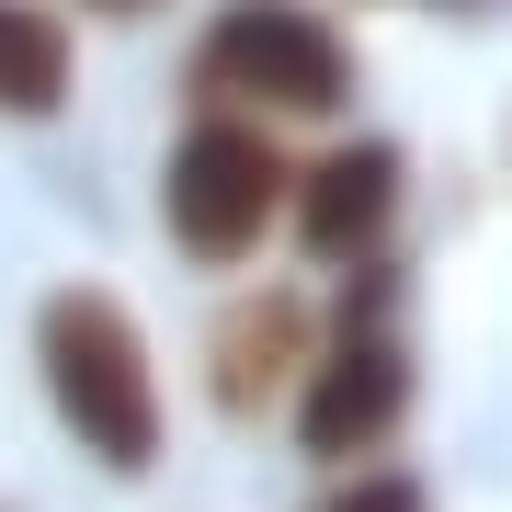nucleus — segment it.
Returning <instances> with one entry per match:
<instances>
[{"label":"nucleus","instance_id":"nucleus-1","mask_svg":"<svg viewBox=\"0 0 512 512\" xmlns=\"http://www.w3.org/2000/svg\"><path fill=\"white\" fill-rule=\"evenodd\" d=\"M35 365H46L57 421H69L103 467H160V376H148L137 319L114 308L103 285H69V296L35 308Z\"/></svg>","mask_w":512,"mask_h":512},{"label":"nucleus","instance_id":"nucleus-2","mask_svg":"<svg viewBox=\"0 0 512 512\" xmlns=\"http://www.w3.org/2000/svg\"><path fill=\"white\" fill-rule=\"evenodd\" d=\"M274 205H285L274 137L239 126V114H194L183 148H171V171H160V217H171V239H183L194 262H239V251H262Z\"/></svg>","mask_w":512,"mask_h":512},{"label":"nucleus","instance_id":"nucleus-3","mask_svg":"<svg viewBox=\"0 0 512 512\" xmlns=\"http://www.w3.org/2000/svg\"><path fill=\"white\" fill-rule=\"evenodd\" d=\"M205 92H239V103H274V114H330L353 92V57L330 35L319 12H296V0H239V12L205 23L194 46Z\"/></svg>","mask_w":512,"mask_h":512},{"label":"nucleus","instance_id":"nucleus-4","mask_svg":"<svg viewBox=\"0 0 512 512\" xmlns=\"http://www.w3.org/2000/svg\"><path fill=\"white\" fill-rule=\"evenodd\" d=\"M399 410H410V365L376 342V296H365L296 387V433H308V456H365V444L399 433Z\"/></svg>","mask_w":512,"mask_h":512},{"label":"nucleus","instance_id":"nucleus-5","mask_svg":"<svg viewBox=\"0 0 512 512\" xmlns=\"http://www.w3.org/2000/svg\"><path fill=\"white\" fill-rule=\"evenodd\" d=\"M285 217H296V239L319 262H376V239L399 228V148H376V137L319 148L285 183Z\"/></svg>","mask_w":512,"mask_h":512},{"label":"nucleus","instance_id":"nucleus-6","mask_svg":"<svg viewBox=\"0 0 512 512\" xmlns=\"http://www.w3.org/2000/svg\"><path fill=\"white\" fill-rule=\"evenodd\" d=\"M308 296H251V308L217 319V342H205V387H217L228 410H262L285 387V365H308Z\"/></svg>","mask_w":512,"mask_h":512},{"label":"nucleus","instance_id":"nucleus-7","mask_svg":"<svg viewBox=\"0 0 512 512\" xmlns=\"http://www.w3.org/2000/svg\"><path fill=\"white\" fill-rule=\"evenodd\" d=\"M69 103V23L35 0H0V114H57Z\"/></svg>","mask_w":512,"mask_h":512},{"label":"nucleus","instance_id":"nucleus-8","mask_svg":"<svg viewBox=\"0 0 512 512\" xmlns=\"http://www.w3.org/2000/svg\"><path fill=\"white\" fill-rule=\"evenodd\" d=\"M330 512H421L410 478H376V490H353V501H330Z\"/></svg>","mask_w":512,"mask_h":512},{"label":"nucleus","instance_id":"nucleus-9","mask_svg":"<svg viewBox=\"0 0 512 512\" xmlns=\"http://www.w3.org/2000/svg\"><path fill=\"white\" fill-rule=\"evenodd\" d=\"M103 12H148V0H103Z\"/></svg>","mask_w":512,"mask_h":512}]
</instances>
